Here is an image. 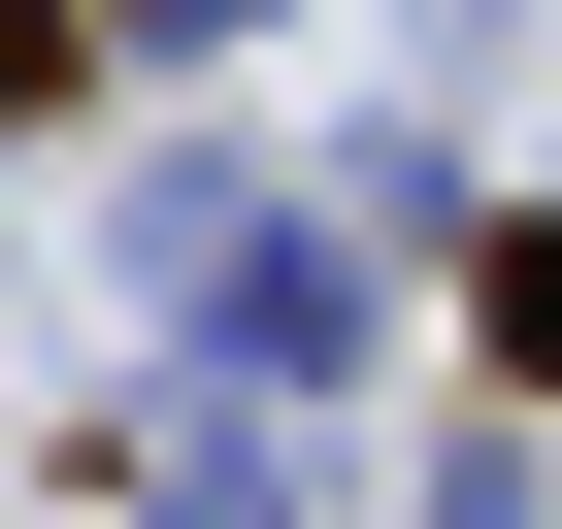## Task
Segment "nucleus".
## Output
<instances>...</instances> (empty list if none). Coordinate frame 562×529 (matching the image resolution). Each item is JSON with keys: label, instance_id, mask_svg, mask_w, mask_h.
<instances>
[{"label": "nucleus", "instance_id": "nucleus-1", "mask_svg": "<svg viewBox=\"0 0 562 529\" xmlns=\"http://www.w3.org/2000/svg\"><path fill=\"white\" fill-rule=\"evenodd\" d=\"M100 34H133V0H0V100H34V67H100Z\"/></svg>", "mask_w": 562, "mask_h": 529}]
</instances>
